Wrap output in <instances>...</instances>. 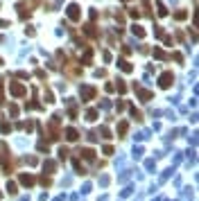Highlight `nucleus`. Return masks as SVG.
Returning a JSON list of instances; mask_svg holds the SVG:
<instances>
[{"instance_id": "f257e3e1", "label": "nucleus", "mask_w": 199, "mask_h": 201, "mask_svg": "<svg viewBox=\"0 0 199 201\" xmlns=\"http://www.w3.org/2000/svg\"><path fill=\"white\" fill-rule=\"evenodd\" d=\"M68 16L73 18V21L79 18V7H77V5H70V7H68Z\"/></svg>"}, {"instance_id": "7ed1b4c3", "label": "nucleus", "mask_w": 199, "mask_h": 201, "mask_svg": "<svg viewBox=\"0 0 199 201\" xmlns=\"http://www.w3.org/2000/svg\"><path fill=\"white\" fill-rule=\"evenodd\" d=\"M170 81H172V75H170V73H165L163 77H161V86H170Z\"/></svg>"}, {"instance_id": "f03ea898", "label": "nucleus", "mask_w": 199, "mask_h": 201, "mask_svg": "<svg viewBox=\"0 0 199 201\" xmlns=\"http://www.w3.org/2000/svg\"><path fill=\"white\" fill-rule=\"evenodd\" d=\"M11 93H14V95H23V93H25V88H23V86H18V84H11Z\"/></svg>"}]
</instances>
